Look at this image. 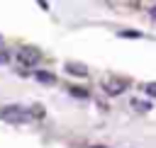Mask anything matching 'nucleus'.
Instances as JSON below:
<instances>
[{"label":"nucleus","instance_id":"obj_5","mask_svg":"<svg viewBox=\"0 0 156 148\" xmlns=\"http://www.w3.org/2000/svg\"><path fill=\"white\" fill-rule=\"evenodd\" d=\"M66 70L73 73V75H88V70L83 66H78V63H66Z\"/></svg>","mask_w":156,"mask_h":148},{"label":"nucleus","instance_id":"obj_2","mask_svg":"<svg viewBox=\"0 0 156 148\" xmlns=\"http://www.w3.org/2000/svg\"><path fill=\"white\" fill-rule=\"evenodd\" d=\"M39 58H41V53H39L34 46H20V49H17V61H20L24 68L37 66V63H39Z\"/></svg>","mask_w":156,"mask_h":148},{"label":"nucleus","instance_id":"obj_9","mask_svg":"<svg viewBox=\"0 0 156 148\" xmlns=\"http://www.w3.org/2000/svg\"><path fill=\"white\" fill-rule=\"evenodd\" d=\"M119 36H132V39H139L141 34H139V32H119Z\"/></svg>","mask_w":156,"mask_h":148},{"label":"nucleus","instance_id":"obj_6","mask_svg":"<svg viewBox=\"0 0 156 148\" xmlns=\"http://www.w3.org/2000/svg\"><path fill=\"white\" fill-rule=\"evenodd\" d=\"M146 95H151V97H156V82H146L144 87H141Z\"/></svg>","mask_w":156,"mask_h":148},{"label":"nucleus","instance_id":"obj_4","mask_svg":"<svg viewBox=\"0 0 156 148\" xmlns=\"http://www.w3.org/2000/svg\"><path fill=\"white\" fill-rule=\"evenodd\" d=\"M34 78H37L39 82H44V85H51V82H56V78H54L51 73H46V70H37V73H34Z\"/></svg>","mask_w":156,"mask_h":148},{"label":"nucleus","instance_id":"obj_12","mask_svg":"<svg viewBox=\"0 0 156 148\" xmlns=\"http://www.w3.org/2000/svg\"><path fill=\"white\" fill-rule=\"evenodd\" d=\"M93 148H105V146H93Z\"/></svg>","mask_w":156,"mask_h":148},{"label":"nucleus","instance_id":"obj_8","mask_svg":"<svg viewBox=\"0 0 156 148\" xmlns=\"http://www.w3.org/2000/svg\"><path fill=\"white\" fill-rule=\"evenodd\" d=\"M0 63H10V51L7 49H0Z\"/></svg>","mask_w":156,"mask_h":148},{"label":"nucleus","instance_id":"obj_1","mask_svg":"<svg viewBox=\"0 0 156 148\" xmlns=\"http://www.w3.org/2000/svg\"><path fill=\"white\" fill-rule=\"evenodd\" d=\"M0 116H2L5 121H10V124H27V121H32L29 109H24V107H20V104H10V107H5V109L0 112Z\"/></svg>","mask_w":156,"mask_h":148},{"label":"nucleus","instance_id":"obj_10","mask_svg":"<svg viewBox=\"0 0 156 148\" xmlns=\"http://www.w3.org/2000/svg\"><path fill=\"white\" fill-rule=\"evenodd\" d=\"M149 15H151V19H156V5H154V7L149 10Z\"/></svg>","mask_w":156,"mask_h":148},{"label":"nucleus","instance_id":"obj_11","mask_svg":"<svg viewBox=\"0 0 156 148\" xmlns=\"http://www.w3.org/2000/svg\"><path fill=\"white\" fill-rule=\"evenodd\" d=\"M0 49H5V39L2 36H0Z\"/></svg>","mask_w":156,"mask_h":148},{"label":"nucleus","instance_id":"obj_7","mask_svg":"<svg viewBox=\"0 0 156 148\" xmlns=\"http://www.w3.org/2000/svg\"><path fill=\"white\" fill-rule=\"evenodd\" d=\"M132 104H134L136 109H141V112H144V109H151V104H149V102H141V99H132Z\"/></svg>","mask_w":156,"mask_h":148},{"label":"nucleus","instance_id":"obj_3","mask_svg":"<svg viewBox=\"0 0 156 148\" xmlns=\"http://www.w3.org/2000/svg\"><path fill=\"white\" fill-rule=\"evenodd\" d=\"M124 82L122 80H105V92H110V95H119V92H124Z\"/></svg>","mask_w":156,"mask_h":148}]
</instances>
